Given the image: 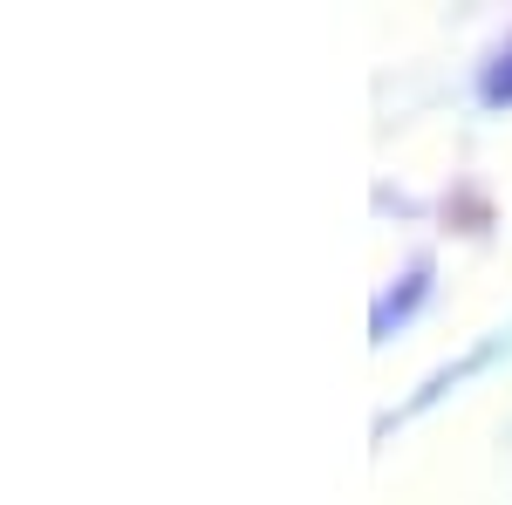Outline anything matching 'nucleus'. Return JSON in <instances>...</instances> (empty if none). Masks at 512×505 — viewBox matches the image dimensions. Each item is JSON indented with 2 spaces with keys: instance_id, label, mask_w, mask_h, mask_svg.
Instances as JSON below:
<instances>
[{
  "instance_id": "1",
  "label": "nucleus",
  "mask_w": 512,
  "mask_h": 505,
  "mask_svg": "<svg viewBox=\"0 0 512 505\" xmlns=\"http://www.w3.org/2000/svg\"><path fill=\"white\" fill-rule=\"evenodd\" d=\"M424 273H431V267H410V273H403V294H396V287H390V294L376 301V335H390V314H396V321H403V314H410V308H417V301H424V287H431Z\"/></svg>"
}]
</instances>
